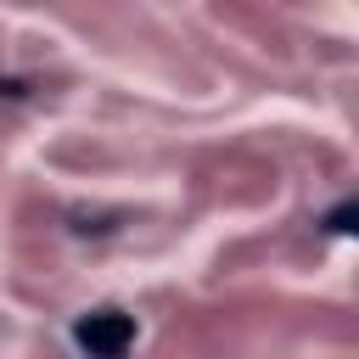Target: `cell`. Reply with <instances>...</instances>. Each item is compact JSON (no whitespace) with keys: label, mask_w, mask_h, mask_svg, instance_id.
Masks as SVG:
<instances>
[{"label":"cell","mask_w":359,"mask_h":359,"mask_svg":"<svg viewBox=\"0 0 359 359\" xmlns=\"http://www.w3.org/2000/svg\"><path fill=\"white\" fill-rule=\"evenodd\" d=\"M353 219H359V208H353V202H337V208L325 213V230H331V236H348Z\"/></svg>","instance_id":"7a4b0ae2"},{"label":"cell","mask_w":359,"mask_h":359,"mask_svg":"<svg viewBox=\"0 0 359 359\" xmlns=\"http://www.w3.org/2000/svg\"><path fill=\"white\" fill-rule=\"evenodd\" d=\"M73 342L90 359H123L135 348V314H123V309H90V314H79Z\"/></svg>","instance_id":"6da1fadb"}]
</instances>
